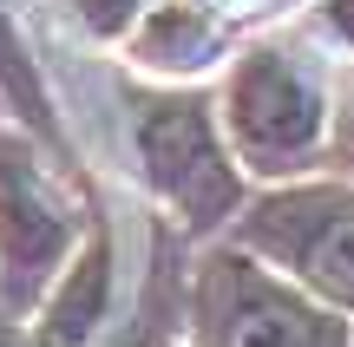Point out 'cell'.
<instances>
[{
	"label": "cell",
	"instance_id": "30bf717a",
	"mask_svg": "<svg viewBox=\"0 0 354 347\" xmlns=\"http://www.w3.org/2000/svg\"><path fill=\"white\" fill-rule=\"evenodd\" d=\"M335 144H342V157L354 164V92H348V105H342V138H335Z\"/></svg>",
	"mask_w": 354,
	"mask_h": 347
},
{
	"label": "cell",
	"instance_id": "8992f818",
	"mask_svg": "<svg viewBox=\"0 0 354 347\" xmlns=\"http://www.w3.org/2000/svg\"><path fill=\"white\" fill-rule=\"evenodd\" d=\"M105 295H112V243L92 236L79 262H66L59 282L46 288V315H39V347H79L105 321Z\"/></svg>",
	"mask_w": 354,
	"mask_h": 347
},
{
	"label": "cell",
	"instance_id": "9c48e42d",
	"mask_svg": "<svg viewBox=\"0 0 354 347\" xmlns=\"http://www.w3.org/2000/svg\"><path fill=\"white\" fill-rule=\"evenodd\" d=\"M73 13L92 26V33L118 39V33H131V26L145 20V0H73Z\"/></svg>",
	"mask_w": 354,
	"mask_h": 347
},
{
	"label": "cell",
	"instance_id": "52a82bcc",
	"mask_svg": "<svg viewBox=\"0 0 354 347\" xmlns=\"http://www.w3.org/2000/svg\"><path fill=\"white\" fill-rule=\"evenodd\" d=\"M210 46V26L197 20V13H184V7H171V13H158V26H151V59L158 66H197V52Z\"/></svg>",
	"mask_w": 354,
	"mask_h": 347
},
{
	"label": "cell",
	"instance_id": "5b68a950",
	"mask_svg": "<svg viewBox=\"0 0 354 347\" xmlns=\"http://www.w3.org/2000/svg\"><path fill=\"white\" fill-rule=\"evenodd\" d=\"M230 138L256 170H295L322 138V86L289 59V52L263 46L243 52V66L230 72Z\"/></svg>",
	"mask_w": 354,
	"mask_h": 347
},
{
	"label": "cell",
	"instance_id": "3957f363",
	"mask_svg": "<svg viewBox=\"0 0 354 347\" xmlns=\"http://www.w3.org/2000/svg\"><path fill=\"white\" fill-rule=\"evenodd\" d=\"M243 243L256 256L282 262L308 295L354 308V190H342V184L282 190L250 210Z\"/></svg>",
	"mask_w": 354,
	"mask_h": 347
},
{
	"label": "cell",
	"instance_id": "277c9868",
	"mask_svg": "<svg viewBox=\"0 0 354 347\" xmlns=\"http://www.w3.org/2000/svg\"><path fill=\"white\" fill-rule=\"evenodd\" d=\"M138 157H145L151 190L190 230H210L236 210V170H230L216 125L197 99H145L138 105Z\"/></svg>",
	"mask_w": 354,
	"mask_h": 347
},
{
	"label": "cell",
	"instance_id": "6da1fadb",
	"mask_svg": "<svg viewBox=\"0 0 354 347\" xmlns=\"http://www.w3.org/2000/svg\"><path fill=\"white\" fill-rule=\"evenodd\" d=\"M190 315L203 347H348V328L315 308L302 282H276L243 249H216L197 262Z\"/></svg>",
	"mask_w": 354,
	"mask_h": 347
},
{
	"label": "cell",
	"instance_id": "7a4b0ae2",
	"mask_svg": "<svg viewBox=\"0 0 354 347\" xmlns=\"http://www.w3.org/2000/svg\"><path fill=\"white\" fill-rule=\"evenodd\" d=\"M73 243H79V210L39 170L33 144L0 131V301L13 315L33 308L59 282Z\"/></svg>",
	"mask_w": 354,
	"mask_h": 347
},
{
	"label": "cell",
	"instance_id": "ba28073f",
	"mask_svg": "<svg viewBox=\"0 0 354 347\" xmlns=\"http://www.w3.org/2000/svg\"><path fill=\"white\" fill-rule=\"evenodd\" d=\"M0 86L20 99V112H26V118H39V125H46V99H39V79H33V66H26L20 39H13L7 13H0Z\"/></svg>",
	"mask_w": 354,
	"mask_h": 347
}]
</instances>
